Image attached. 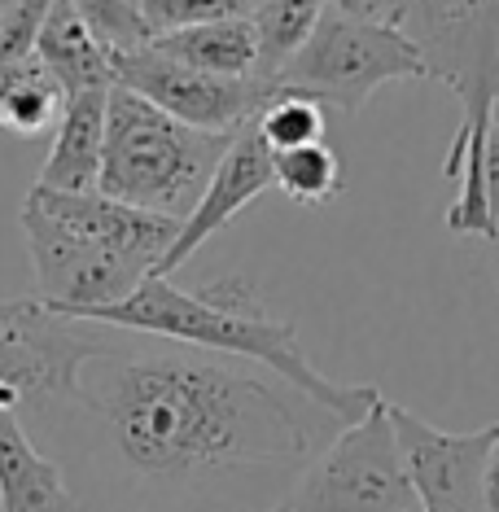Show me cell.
<instances>
[{"mask_svg": "<svg viewBox=\"0 0 499 512\" xmlns=\"http://www.w3.org/2000/svg\"><path fill=\"white\" fill-rule=\"evenodd\" d=\"M75 407L97 416L127 469L162 482L298 464L316 456L324 425H342L285 381L272 386L193 351L123 355L106 346L79 372Z\"/></svg>", "mask_w": 499, "mask_h": 512, "instance_id": "6da1fadb", "label": "cell"}, {"mask_svg": "<svg viewBox=\"0 0 499 512\" xmlns=\"http://www.w3.org/2000/svg\"><path fill=\"white\" fill-rule=\"evenodd\" d=\"M88 324L167 337V342L193 346V351H215V355L263 364L285 386H294L329 416H338L342 425L364 421L381 399L377 386H338L324 372H316V364L298 346L294 324L272 320L259 289L246 276H228V281H215L197 289V294L171 285V276H149L132 298L92 311Z\"/></svg>", "mask_w": 499, "mask_h": 512, "instance_id": "7a4b0ae2", "label": "cell"}, {"mask_svg": "<svg viewBox=\"0 0 499 512\" xmlns=\"http://www.w3.org/2000/svg\"><path fill=\"white\" fill-rule=\"evenodd\" d=\"M394 27L421 49L425 71L443 79L464 106L443 162V176L460 180V197L447 206V232L499 241L482 184V145L499 101V0H399Z\"/></svg>", "mask_w": 499, "mask_h": 512, "instance_id": "3957f363", "label": "cell"}, {"mask_svg": "<svg viewBox=\"0 0 499 512\" xmlns=\"http://www.w3.org/2000/svg\"><path fill=\"white\" fill-rule=\"evenodd\" d=\"M232 136L189 127L171 119L167 110H158L154 101H145L141 92L114 84L97 193L167 219H189L197 197L215 176L219 158L228 154Z\"/></svg>", "mask_w": 499, "mask_h": 512, "instance_id": "277c9868", "label": "cell"}, {"mask_svg": "<svg viewBox=\"0 0 499 512\" xmlns=\"http://www.w3.org/2000/svg\"><path fill=\"white\" fill-rule=\"evenodd\" d=\"M394 79H429L421 49L390 22H359L324 9L311 40L276 75V92L338 106L346 119H355L368 97Z\"/></svg>", "mask_w": 499, "mask_h": 512, "instance_id": "5b68a950", "label": "cell"}, {"mask_svg": "<svg viewBox=\"0 0 499 512\" xmlns=\"http://www.w3.org/2000/svg\"><path fill=\"white\" fill-rule=\"evenodd\" d=\"M106 346L88 320L62 316L40 298H0V412L75 407L79 372Z\"/></svg>", "mask_w": 499, "mask_h": 512, "instance_id": "8992f818", "label": "cell"}, {"mask_svg": "<svg viewBox=\"0 0 499 512\" xmlns=\"http://www.w3.org/2000/svg\"><path fill=\"white\" fill-rule=\"evenodd\" d=\"M289 508L294 512H421L399 438H394L386 399H377V407L364 421L338 429V438L298 477Z\"/></svg>", "mask_w": 499, "mask_h": 512, "instance_id": "52a82bcc", "label": "cell"}, {"mask_svg": "<svg viewBox=\"0 0 499 512\" xmlns=\"http://www.w3.org/2000/svg\"><path fill=\"white\" fill-rule=\"evenodd\" d=\"M18 224L27 232V254L36 267V298L71 320H88L92 311L132 298L154 276L149 259L114 250L106 241L62 224L36 197L22 202Z\"/></svg>", "mask_w": 499, "mask_h": 512, "instance_id": "ba28073f", "label": "cell"}, {"mask_svg": "<svg viewBox=\"0 0 499 512\" xmlns=\"http://www.w3.org/2000/svg\"><path fill=\"white\" fill-rule=\"evenodd\" d=\"M110 57H114V84L141 92L145 101H154L171 119L202 127V132H228V136L241 132L276 97V84H268V79H259V75L228 79V75L193 71V66L167 57L154 40L141 44V49L110 53Z\"/></svg>", "mask_w": 499, "mask_h": 512, "instance_id": "9c48e42d", "label": "cell"}, {"mask_svg": "<svg viewBox=\"0 0 499 512\" xmlns=\"http://www.w3.org/2000/svg\"><path fill=\"white\" fill-rule=\"evenodd\" d=\"M390 425L399 438L403 464H408L412 491L421 512H486V460L499 438V425L473 429V434H447L421 421L408 407L390 403Z\"/></svg>", "mask_w": 499, "mask_h": 512, "instance_id": "30bf717a", "label": "cell"}, {"mask_svg": "<svg viewBox=\"0 0 499 512\" xmlns=\"http://www.w3.org/2000/svg\"><path fill=\"white\" fill-rule=\"evenodd\" d=\"M268 189H276V154H272V145L263 141L259 123H246L237 136H232L228 154L219 158L215 176H211V184H206V193L197 197L189 219H180L176 241H171V250L162 254L154 276L180 272V267L189 263L219 228H228L232 219L246 211L250 202H259Z\"/></svg>", "mask_w": 499, "mask_h": 512, "instance_id": "8fae6325", "label": "cell"}, {"mask_svg": "<svg viewBox=\"0 0 499 512\" xmlns=\"http://www.w3.org/2000/svg\"><path fill=\"white\" fill-rule=\"evenodd\" d=\"M106 119H110V88L66 97L62 123L53 132V149L44 158L36 184L57 193H97L101 158H106Z\"/></svg>", "mask_w": 499, "mask_h": 512, "instance_id": "7c38bea8", "label": "cell"}, {"mask_svg": "<svg viewBox=\"0 0 499 512\" xmlns=\"http://www.w3.org/2000/svg\"><path fill=\"white\" fill-rule=\"evenodd\" d=\"M0 512H79L62 469L40 456L18 412H0Z\"/></svg>", "mask_w": 499, "mask_h": 512, "instance_id": "4fadbf2b", "label": "cell"}, {"mask_svg": "<svg viewBox=\"0 0 499 512\" xmlns=\"http://www.w3.org/2000/svg\"><path fill=\"white\" fill-rule=\"evenodd\" d=\"M36 62L62 84L66 97L92 88H114V57L92 36V27L71 0H53L36 40Z\"/></svg>", "mask_w": 499, "mask_h": 512, "instance_id": "5bb4252c", "label": "cell"}, {"mask_svg": "<svg viewBox=\"0 0 499 512\" xmlns=\"http://www.w3.org/2000/svg\"><path fill=\"white\" fill-rule=\"evenodd\" d=\"M154 44L167 57L206 75H228V79L259 75V36H254L250 14L202 22V27H184V31H162V36H154Z\"/></svg>", "mask_w": 499, "mask_h": 512, "instance_id": "9a60e30c", "label": "cell"}, {"mask_svg": "<svg viewBox=\"0 0 499 512\" xmlns=\"http://www.w3.org/2000/svg\"><path fill=\"white\" fill-rule=\"evenodd\" d=\"M66 92L62 84L31 62H0V132L9 136H44L62 123Z\"/></svg>", "mask_w": 499, "mask_h": 512, "instance_id": "2e32d148", "label": "cell"}, {"mask_svg": "<svg viewBox=\"0 0 499 512\" xmlns=\"http://www.w3.org/2000/svg\"><path fill=\"white\" fill-rule=\"evenodd\" d=\"M324 9H329V0H268V5L254 9L250 22H254V36H259V79L276 84L285 62L320 27Z\"/></svg>", "mask_w": 499, "mask_h": 512, "instance_id": "e0dca14e", "label": "cell"}, {"mask_svg": "<svg viewBox=\"0 0 499 512\" xmlns=\"http://www.w3.org/2000/svg\"><path fill=\"white\" fill-rule=\"evenodd\" d=\"M276 189L298 206H329L342 193V162L324 141L276 154Z\"/></svg>", "mask_w": 499, "mask_h": 512, "instance_id": "ac0fdd59", "label": "cell"}, {"mask_svg": "<svg viewBox=\"0 0 499 512\" xmlns=\"http://www.w3.org/2000/svg\"><path fill=\"white\" fill-rule=\"evenodd\" d=\"M254 123H259L263 141L272 145V154L324 141V106L311 97H294V92H276Z\"/></svg>", "mask_w": 499, "mask_h": 512, "instance_id": "d6986e66", "label": "cell"}, {"mask_svg": "<svg viewBox=\"0 0 499 512\" xmlns=\"http://www.w3.org/2000/svg\"><path fill=\"white\" fill-rule=\"evenodd\" d=\"M71 5L84 14L92 36L106 44L110 53L141 49V44L154 40V31H149L141 5H132V0H71Z\"/></svg>", "mask_w": 499, "mask_h": 512, "instance_id": "ffe728a7", "label": "cell"}, {"mask_svg": "<svg viewBox=\"0 0 499 512\" xmlns=\"http://www.w3.org/2000/svg\"><path fill=\"white\" fill-rule=\"evenodd\" d=\"M141 14L149 22V31H184V27H202V22L219 18H241L250 14L246 0H141Z\"/></svg>", "mask_w": 499, "mask_h": 512, "instance_id": "44dd1931", "label": "cell"}, {"mask_svg": "<svg viewBox=\"0 0 499 512\" xmlns=\"http://www.w3.org/2000/svg\"><path fill=\"white\" fill-rule=\"evenodd\" d=\"M482 184H486V206H491V219L499 224V106L491 114L486 145H482Z\"/></svg>", "mask_w": 499, "mask_h": 512, "instance_id": "7402d4cb", "label": "cell"}, {"mask_svg": "<svg viewBox=\"0 0 499 512\" xmlns=\"http://www.w3.org/2000/svg\"><path fill=\"white\" fill-rule=\"evenodd\" d=\"M329 9H338L346 18H359V22H390L394 27L399 0H329Z\"/></svg>", "mask_w": 499, "mask_h": 512, "instance_id": "603a6c76", "label": "cell"}, {"mask_svg": "<svg viewBox=\"0 0 499 512\" xmlns=\"http://www.w3.org/2000/svg\"><path fill=\"white\" fill-rule=\"evenodd\" d=\"M482 495H486V512H499V438H495V447H491V460H486Z\"/></svg>", "mask_w": 499, "mask_h": 512, "instance_id": "cb8c5ba5", "label": "cell"}, {"mask_svg": "<svg viewBox=\"0 0 499 512\" xmlns=\"http://www.w3.org/2000/svg\"><path fill=\"white\" fill-rule=\"evenodd\" d=\"M14 5H18V0H0V22L9 18V9H14Z\"/></svg>", "mask_w": 499, "mask_h": 512, "instance_id": "d4e9b609", "label": "cell"}, {"mask_svg": "<svg viewBox=\"0 0 499 512\" xmlns=\"http://www.w3.org/2000/svg\"><path fill=\"white\" fill-rule=\"evenodd\" d=\"M259 5H268V0H246V9H250V14H254V9H259Z\"/></svg>", "mask_w": 499, "mask_h": 512, "instance_id": "484cf974", "label": "cell"}, {"mask_svg": "<svg viewBox=\"0 0 499 512\" xmlns=\"http://www.w3.org/2000/svg\"><path fill=\"white\" fill-rule=\"evenodd\" d=\"M272 512H294V508H289V499H285V504H281V508H272Z\"/></svg>", "mask_w": 499, "mask_h": 512, "instance_id": "4316f807", "label": "cell"}, {"mask_svg": "<svg viewBox=\"0 0 499 512\" xmlns=\"http://www.w3.org/2000/svg\"><path fill=\"white\" fill-rule=\"evenodd\" d=\"M132 5H141V0H132Z\"/></svg>", "mask_w": 499, "mask_h": 512, "instance_id": "83f0119b", "label": "cell"}, {"mask_svg": "<svg viewBox=\"0 0 499 512\" xmlns=\"http://www.w3.org/2000/svg\"><path fill=\"white\" fill-rule=\"evenodd\" d=\"M495 106H499V101H495Z\"/></svg>", "mask_w": 499, "mask_h": 512, "instance_id": "f1b7e54d", "label": "cell"}, {"mask_svg": "<svg viewBox=\"0 0 499 512\" xmlns=\"http://www.w3.org/2000/svg\"><path fill=\"white\" fill-rule=\"evenodd\" d=\"M495 285H499V281H495Z\"/></svg>", "mask_w": 499, "mask_h": 512, "instance_id": "f546056e", "label": "cell"}]
</instances>
